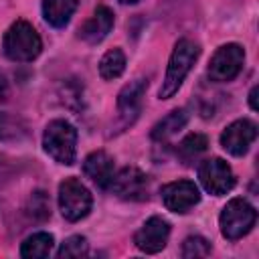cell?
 <instances>
[{"label":"cell","mask_w":259,"mask_h":259,"mask_svg":"<svg viewBox=\"0 0 259 259\" xmlns=\"http://www.w3.org/2000/svg\"><path fill=\"white\" fill-rule=\"evenodd\" d=\"M198 55H200V49L190 38H180L174 45V51L170 55V61H168V67H166V75H164V81H162V87H160V93H158L160 99H170L180 89L184 77L190 73V69L196 63Z\"/></svg>","instance_id":"obj_1"},{"label":"cell","mask_w":259,"mask_h":259,"mask_svg":"<svg viewBox=\"0 0 259 259\" xmlns=\"http://www.w3.org/2000/svg\"><path fill=\"white\" fill-rule=\"evenodd\" d=\"M2 49H4V55L10 61L28 63V61H32L40 55L42 40H40L38 32L34 30V26L30 22L16 20L6 30L4 38H2Z\"/></svg>","instance_id":"obj_2"},{"label":"cell","mask_w":259,"mask_h":259,"mask_svg":"<svg viewBox=\"0 0 259 259\" xmlns=\"http://www.w3.org/2000/svg\"><path fill=\"white\" fill-rule=\"evenodd\" d=\"M42 148L55 162L71 166L77 152V130L65 119H53L45 127Z\"/></svg>","instance_id":"obj_3"},{"label":"cell","mask_w":259,"mask_h":259,"mask_svg":"<svg viewBox=\"0 0 259 259\" xmlns=\"http://www.w3.org/2000/svg\"><path fill=\"white\" fill-rule=\"evenodd\" d=\"M255 221H257V210L245 198H231L219 217L221 233L229 241H237L245 237L255 227Z\"/></svg>","instance_id":"obj_4"},{"label":"cell","mask_w":259,"mask_h":259,"mask_svg":"<svg viewBox=\"0 0 259 259\" xmlns=\"http://www.w3.org/2000/svg\"><path fill=\"white\" fill-rule=\"evenodd\" d=\"M91 204H93L91 192L87 190V186L81 180L65 178L59 184V208L67 221L77 223V221L85 219L91 210Z\"/></svg>","instance_id":"obj_5"},{"label":"cell","mask_w":259,"mask_h":259,"mask_svg":"<svg viewBox=\"0 0 259 259\" xmlns=\"http://www.w3.org/2000/svg\"><path fill=\"white\" fill-rule=\"evenodd\" d=\"M243 63H245L243 47L237 42H229V45H223L217 49V53L212 55V59L208 63L206 75L214 83H227V81H233L241 73Z\"/></svg>","instance_id":"obj_6"},{"label":"cell","mask_w":259,"mask_h":259,"mask_svg":"<svg viewBox=\"0 0 259 259\" xmlns=\"http://www.w3.org/2000/svg\"><path fill=\"white\" fill-rule=\"evenodd\" d=\"M198 180L202 188L214 196L227 194L235 186V174L223 158H208L198 166Z\"/></svg>","instance_id":"obj_7"},{"label":"cell","mask_w":259,"mask_h":259,"mask_svg":"<svg viewBox=\"0 0 259 259\" xmlns=\"http://www.w3.org/2000/svg\"><path fill=\"white\" fill-rule=\"evenodd\" d=\"M148 186H150L148 174H144L136 166L121 168L117 174H113L111 184H109V188L113 190V194L117 198L134 200V202H140V200L148 198Z\"/></svg>","instance_id":"obj_8"},{"label":"cell","mask_w":259,"mask_h":259,"mask_svg":"<svg viewBox=\"0 0 259 259\" xmlns=\"http://www.w3.org/2000/svg\"><path fill=\"white\" fill-rule=\"evenodd\" d=\"M160 194H162L164 206L168 210H172V212H178V214L188 212L200 200L198 186L192 180H174V182H168L166 186H162Z\"/></svg>","instance_id":"obj_9"},{"label":"cell","mask_w":259,"mask_h":259,"mask_svg":"<svg viewBox=\"0 0 259 259\" xmlns=\"http://www.w3.org/2000/svg\"><path fill=\"white\" fill-rule=\"evenodd\" d=\"M257 140V125L251 119H237L225 127L221 134V146L231 156H243L249 152L251 144Z\"/></svg>","instance_id":"obj_10"},{"label":"cell","mask_w":259,"mask_h":259,"mask_svg":"<svg viewBox=\"0 0 259 259\" xmlns=\"http://www.w3.org/2000/svg\"><path fill=\"white\" fill-rule=\"evenodd\" d=\"M168 237H170V225L168 221H164L162 217H150L142 229L134 235V243L140 251L144 253H158L166 247L168 243Z\"/></svg>","instance_id":"obj_11"},{"label":"cell","mask_w":259,"mask_h":259,"mask_svg":"<svg viewBox=\"0 0 259 259\" xmlns=\"http://www.w3.org/2000/svg\"><path fill=\"white\" fill-rule=\"evenodd\" d=\"M146 87H148V81L146 79H136L132 83H127L119 95H117V111H119V117L123 121V125H130L140 109H142V97L146 93Z\"/></svg>","instance_id":"obj_12"},{"label":"cell","mask_w":259,"mask_h":259,"mask_svg":"<svg viewBox=\"0 0 259 259\" xmlns=\"http://www.w3.org/2000/svg\"><path fill=\"white\" fill-rule=\"evenodd\" d=\"M83 172L99 188H109L113 178V158L103 150L91 152L83 162Z\"/></svg>","instance_id":"obj_13"},{"label":"cell","mask_w":259,"mask_h":259,"mask_svg":"<svg viewBox=\"0 0 259 259\" xmlns=\"http://www.w3.org/2000/svg\"><path fill=\"white\" fill-rule=\"evenodd\" d=\"M111 28H113V12L107 6H97L93 16L79 28V36L89 45H97L109 34Z\"/></svg>","instance_id":"obj_14"},{"label":"cell","mask_w":259,"mask_h":259,"mask_svg":"<svg viewBox=\"0 0 259 259\" xmlns=\"http://www.w3.org/2000/svg\"><path fill=\"white\" fill-rule=\"evenodd\" d=\"M75 10H77V0H45L42 2V16L55 28L67 26Z\"/></svg>","instance_id":"obj_15"},{"label":"cell","mask_w":259,"mask_h":259,"mask_svg":"<svg viewBox=\"0 0 259 259\" xmlns=\"http://www.w3.org/2000/svg\"><path fill=\"white\" fill-rule=\"evenodd\" d=\"M186 121H188V111L184 109V107H180V109H174V111H170L166 117H162L154 127H152V140H156V142H166L168 138H172L174 134H178L184 125H186Z\"/></svg>","instance_id":"obj_16"},{"label":"cell","mask_w":259,"mask_h":259,"mask_svg":"<svg viewBox=\"0 0 259 259\" xmlns=\"http://www.w3.org/2000/svg\"><path fill=\"white\" fill-rule=\"evenodd\" d=\"M53 245H55L53 235L40 231V233H34V235L24 239V243L20 247V255L26 259H42V257L51 255Z\"/></svg>","instance_id":"obj_17"},{"label":"cell","mask_w":259,"mask_h":259,"mask_svg":"<svg viewBox=\"0 0 259 259\" xmlns=\"http://www.w3.org/2000/svg\"><path fill=\"white\" fill-rule=\"evenodd\" d=\"M208 140L204 134H188L178 146H176V156L182 164H192L202 152H206Z\"/></svg>","instance_id":"obj_18"},{"label":"cell","mask_w":259,"mask_h":259,"mask_svg":"<svg viewBox=\"0 0 259 259\" xmlns=\"http://www.w3.org/2000/svg\"><path fill=\"white\" fill-rule=\"evenodd\" d=\"M125 71V55L121 49H109L99 61V75L105 81L117 79Z\"/></svg>","instance_id":"obj_19"},{"label":"cell","mask_w":259,"mask_h":259,"mask_svg":"<svg viewBox=\"0 0 259 259\" xmlns=\"http://www.w3.org/2000/svg\"><path fill=\"white\" fill-rule=\"evenodd\" d=\"M26 125L20 117L0 113V142H18L26 138Z\"/></svg>","instance_id":"obj_20"},{"label":"cell","mask_w":259,"mask_h":259,"mask_svg":"<svg viewBox=\"0 0 259 259\" xmlns=\"http://www.w3.org/2000/svg\"><path fill=\"white\" fill-rule=\"evenodd\" d=\"M28 214L32 217V221H38V223H42L51 217V202L42 190L32 192V196L28 200Z\"/></svg>","instance_id":"obj_21"},{"label":"cell","mask_w":259,"mask_h":259,"mask_svg":"<svg viewBox=\"0 0 259 259\" xmlns=\"http://www.w3.org/2000/svg\"><path fill=\"white\" fill-rule=\"evenodd\" d=\"M87 251H89L87 239L81 237V235H73V237L63 241V245L57 251V257H61V259H65V257H83V255H87Z\"/></svg>","instance_id":"obj_22"},{"label":"cell","mask_w":259,"mask_h":259,"mask_svg":"<svg viewBox=\"0 0 259 259\" xmlns=\"http://www.w3.org/2000/svg\"><path fill=\"white\" fill-rule=\"evenodd\" d=\"M208 255H210V243L204 237H200V235L188 237L182 243V257H186V259H192V257H208Z\"/></svg>","instance_id":"obj_23"},{"label":"cell","mask_w":259,"mask_h":259,"mask_svg":"<svg viewBox=\"0 0 259 259\" xmlns=\"http://www.w3.org/2000/svg\"><path fill=\"white\" fill-rule=\"evenodd\" d=\"M6 97H8V81L0 73V101H6Z\"/></svg>","instance_id":"obj_24"},{"label":"cell","mask_w":259,"mask_h":259,"mask_svg":"<svg viewBox=\"0 0 259 259\" xmlns=\"http://www.w3.org/2000/svg\"><path fill=\"white\" fill-rule=\"evenodd\" d=\"M249 105H251V109H257V85L249 93Z\"/></svg>","instance_id":"obj_25"},{"label":"cell","mask_w":259,"mask_h":259,"mask_svg":"<svg viewBox=\"0 0 259 259\" xmlns=\"http://www.w3.org/2000/svg\"><path fill=\"white\" fill-rule=\"evenodd\" d=\"M121 4H136V2H140V0H119Z\"/></svg>","instance_id":"obj_26"}]
</instances>
